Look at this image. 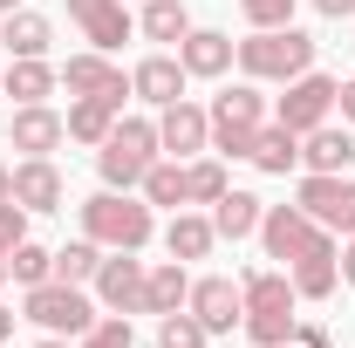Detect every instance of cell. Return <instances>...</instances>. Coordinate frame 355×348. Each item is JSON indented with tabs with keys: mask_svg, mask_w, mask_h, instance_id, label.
Returning a JSON list of instances; mask_svg holds the SVG:
<instances>
[{
	"mask_svg": "<svg viewBox=\"0 0 355 348\" xmlns=\"http://www.w3.org/2000/svg\"><path fill=\"white\" fill-rule=\"evenodd\" d=\"M116 116H123L116 103H103V96H76L62 123H69V137H76V143H89V150H103V137L116 130Z\"/></svg>",
	"mask_w": 355,
	"mask_h": 348,
	"instance_id": "d4e9b609",
	"label": "cell"
},
{
	"mask_svg": "<svg viewBox=\"0 0 355 348\" xmlns=\"http://www.w3.org/2000/svg\"><path fill=\"white\" fill-rule=\"evenodd\" d=\"M0 42H7L14 62H28V55H48L55 28H48V14H35V7H14V14L0 21Z\"/></svg>",
	"mask_w": 355,
	"mask_h": 348,
	"instance_id": "cb8c5ba5",
	"label": "cell"
},
{
	"mask_svg": "<svg viewBox=\"0 0 355 348\" xmlns=\"http://www.w3.org/2000/svg\"><path fill=\"white\" fill-rule=\"evenodd\" d=\"M62 198H69V184L55 171V157H21V164H14V205H28V212H62Z\"/></svg>",
	"mask_w": 355,
	"mask_h": 348,
	"instance_id": "e0dca14e",
	"label": "cell"
},
{
	"mask_svg": "<svg viewBox=\"0 0 355 348\" xmlns=\"http://www.w3.org/2000/svg\"><path fill=\"white\" fill-rule=\"evenodd\" d=\"M0 287H7V246H0Z\"/></svg>",
	"mask_w": 355,
	"mask_h": 348,
	"instance_id": "f6af8a7d",
	"label": "cell"
},
{
	"mask_svg": "<svg viewBox=\"0 0 355 348\" xmlns=\"http://www.w3.org/2000/svg\"><path fill=\"white\" fill-rule=\"evenodd\" d=\"M260 246H266V260L294 266V260H308V253H328L335 232L314 225L301 205H266V212H260Z\"/></svg>",
	"mask_w": 355,
	"mask_h": 348,
	"instance_id": "52a82bcc",
	"label": "cell"
},
{
	"mask_svg": "<svg viewBox=\"0 0 355 348\" xmlns=\"http://www.w3.org/2000/svg\"><path fill=\"white\" fill-rule=\"evenodd\" d=\"M83 212V239H96L103 253H144L150 246V232H157V218H150V205H144V191H96V198H83L76 205Z\"/></svg>",
	"mask_w": 355,
	"mask_h": 348,
	"instance_id": "7a4b0ae2",
	"label": "cell"
},
{
	"mask_svg": "<svg viewBox=\"0 0 355 348\" xmlns=\"http://www.w3.org/2000/svg\"><path fill=\"white\" fill-rule=\"evenodd\" d=\"M137 28H144L150 42H184V35H191V14H184V0H144Z\"/></svg>",
	"mask_w": 355,
	"mask_h": 348,
	"instance_id": "f546056e",
	"label": "cell"
},
{
	"mask_svg": "<svg viewBox=\"0 0 355 348\" xmlns=\"http://www.w3.org/2000/svg\"><path fill=\"white\" fill-rule=\"evenodd\" d=\"M205 116H212V157H246L253 130L266 123V96H260V82H225Z\"/></svg>",
	"mask_w": 355,
	"mask_h": 348,
	"instance_id": "5b68a950",
	"label": "cell"
},
{
	"mask_svg": "<svg viewBox=\"0 0 355 348\" xmlns=\"http://www.w3.org/2000/svg\"><path fill=\"white\" fill-rule=\"evenodd\" d=\"M205 321L191 314V307H178V314H157V348H205Z\"/></svg>",
	"mask_w": 355,
	"mask_h": 348,
	"instance_id": "d6a6232c",
	"label": "cell"
},
{
	"mask_svg": "<svg viewBox=\"0 0 355 348\" xmlns=\"http://www.w3.org/2000/svg\"><path fill=\"white\" fill-rule=\"evenodd\" d=\"M239 14L253 28H294V0H239Z\"/></svg>",
	"mask_w": 355,
	"mask_h": 348,
	"instance_id": "e575fe53",
	"label": "cell"
},
{
	"mask_svg": "<svg viewBox=\"0 0 355 348\" xmlns=\"http://www.w3.org/2000/svg\"><path fill=\"white\" fill-rule=\"evenodd\" d=\"M28 321L42 328V335H89L96 321H103V307L89 301L83 287H69V280H42V287H28Z\"/></svg>",
	"mask_w": 355,
	"mask_h": 348,
	"instance_id": "8992f818",
	"label": "cell"
},
{
	"mask_svg": "<svg viewBox=\"0 0 355 348\" xmlns=\"http://www.w3.org/2000/svg\"><path fill=\"white\" fill-rule=\"evenodd\" d=\"M287 280H294V294H301V301H328V294L342 287V246L294 260V266H287Z\"/></svg>",
	"mask_w": 355,
	"mask_h": 348,
	"instance_id": "603a6c76",
	"label": "cell"
},
{
	"mask_svg": "<svg viewBox=\"0 0 355 348\" xmlns=\"http://www.w3.org/2000/svg\"><path fill=\"white\" fill-rule=\"evenodd\" d=\"M55 76H62V89H69V96H103V103H116V110H123V96H130V76H123V69H116L103 48L69 55Z\"/></svg>",
	"mask_w": 355,
	"mask_h": 348,
	"instance_id": "7c38bea8",
	"label": "cell"
},
{
	"mask_svg": "<svg viewBox=\"0 0 355 348\" xmlns=\"http://www.w3.org/2000/svg\"><path fill=\"white\" fill-rule=\"evenodd\" d=\"M178 62H184V76H198V82H219L225 69L239 62V42L219 35V28H191L184 42H178Z\"/></svg>",
	"mask_w": 355,
	"mask_h": 348,
	"instance_id": "2e32d148",
	"label": "cell"
},
{
	"mask_svg": "<svg viewBox=\"0 0 355 348\" xmlns=\"http://www.w3.org/2000/svg\"><path fill=\"white\" fill-rule=\"evenodd\" d=\"M314 14H328V21H342V14H355V0H314Z\"/></svg>",
	"mask_w": 355,
	"mask_h": 348,
	"instance_id": "ab89813d",
	"label": "cell"
},
{
	"mask_svg": "<svg viewBox=\"0 0 355 348\" xmlns=\"http://www.w3.org/2000/svg\"><path fill=\"white\" fill-rule=\"evenodd\" d=\"M294 205H301L314 225H328L335 239H349V232H355V177H349V171H335V177L301 171V191H294Z\"/></svg>",
	"mask_w": 355,
	"mask_h": 348,
	"instance_id": "9c48e42d",
	"label": "cell"
},
{
	"mask_svg": "<svg viewBox=\"0 0 355 348\" xmlns=\"http://www.w3.org/2000/svg\"><path fill=\"white\" fill-rule=\"evenodd\" d=\"M157 143H164V157L191 164V157H205V150H212V116H205L191 96H178V103L157 110Z\"/></svg>",
	"mask_w": 355,
	"mask_h": 348,
	"instance_id": "30bf717a",
	"label": "cell"
},
{
	"mask_svg": "<svg viewBox=\"0 0 355 348\" xmlns=\"http://www.w3.org/2000/svg\"><path fill=\"white\" fill-rule=\"evenodd\" d=\"M35 348H69V335H42V342H35Z\"/></svg>",
	"mask_w": 355,
	"mask_h": 348,
	"instance_id": "7bdbcfd3",
	"label": "cell"
},
{
	"mask_svg": "<svg viewBox=\"0 0 355 348\" xmlns=\"http://www.w3.org/2000/svg\"><path fill=\"white\" fill-rule=\"evenodd\" d=\"M55 82H62V76L48 69V55H28V62H7V69H0V96H14V110H21V103H48Z\"/></svg>",
	"mask_w": 355,
	"mask_h": 348,
	"instance_id": "44dd1931",
	"label": "cell"
},
{
	"mask_svg": "<svg viewBox=\"0 0 355 348\" xmlns=\"http://www.w3.org/2000/svg\"><path fill=\"white\" fill-rule=\"evenodd\" d=\"M246 164H253V171H266V177H287L294 164H301V137L287 130V123H273V116H266L260 130H253V150H246Z\"/></svg>",
	"mask_w": 355,
	"mask_h": 348,
	"instance_id": "ffe728a7",
	"label": "cell"
},
{
	"mask_svg": "<svg viewBox=\"0 0 355 348\" xmlns=\"http://www.w3.org/2000/svg\"><path fill=\"white\" fill-rule=\"evenodd\" d=\"M239 69H246V82H294V76L314 69V35H301V28H253L239 42Z\"/></svg>",
	"mask_w": 355,
	"mask_h": 348,
	"instance_id": "277c9868",
	"label": "cell"
},
{
	"mask_svg": "<svg viewBox=\"0 0 355 348\" xmlns=\"http://www.w3.org/2000/svg\"><path fill=\"white\" fill-rule=\"evenodd\" d=\"M191 314L205 321V335H232L239 321H246V294H239V280H225V273H205V280H191Z\"/></svg>",
	"mask_w": 355,
	"mask_h": 348,
	"instance_id": "4fadbf2b",
	"label": "cell"
},
{
	"mask_svg": "<svg viewBox=\"0 0 355 348\" xmlns=\"http://www.w3.org/2000/svg\"><path fill=\"white\" fill-rule=\"evenodd\" d=\"M212 246H219V232H212L205 212H178L171 225H164V253H171V260H205Z\"/></svg>",
	"mask_w": 355,
	"mask_h": 348,
	"instance_id": "484cf974",
	"label": "cell"
},
{
	"mask_svg": "<svg viewBox=\"0 0 355 348\" xmlns=\"http://www.w3.org/2000/svg\"><path fill=\"white\" fill-rule=\"evenodd\" d=\"M14 198V164H0V205Z\"/></svg>",
	"mask_w": 355,
	"mask_h": 348,
	"instance_id": "60d3db41",
	"label": "cell"
},
{
	"mask_svg": "<svg viewBox=\"0 0 355 348\" xmlns=\"http://www.w3.org/2000/svg\"><path fill=\"white\" fill-rule=\"evenodd\" d=\"M184 82H191V76H184V62H178V55H144V62L130 69V96H137V103H150V110L178 103Z\"/></svg>",
	"mask_w": 355,
	"mask_h": 348,
	"instance_id": "ac0fdd59",
	"label": "cell"
},
{
	"mask_svg": "<svg viewBox=\"0 0 355 348\" xmlns=\"http://www.w3.org/2000/svg\"><path fill=\"white\" fill-rule=\"evenodd\" d=\"M157 157H164L157 123H150V116H116V130L103 137V150H96V177H103L110 191H137Z\"/></svg>",
	"mask_w": 355,
	"mask_h": 348,
	"instance_id": "3957f363",
	"label": "cell"
},
{
	"mask_svg": "<svg viewBox=\"0 0 355 348\" xmlns=\"http://www.w3.org/2000/svg\"><path fill=\"white\" fill-rule=\"evenodd\" d=\"M69 21H76V28H83V42L103 48V55H116V48L137 35V21H130V7H123V0H69Z\"/></svg>",
	"mask_w": 355,
	"mask_h": 348,
	"instance_id": "5bb4252c",
	"label": "cell"
},
{
	"mask_svg": "<svg viewBox=\"0 0 355 348\" xmlns=\"http://www.w3.org/2000/svg\"><path fill=\"white\" fill-rule=\"evenodd\" d=\"M335 76H321V69H308V76H294V82H280V103H273V123H287L294 137L321 130V123H335Z\"/></svg>",
	"mask_w": 355,
	"mask_h": 348,
	"instance_id": "ba28073f",
	"label": "cell"
},
{
	"mask_svg": "<svg viewBox=\"0 0 355 348\" xmlns=\"http://www.w3.org/2000/svg\"><path fill=\"white\" fill-rule=\"evenodd\" d=\"M349 164H355V137H349V123H321V130L301 137V171L335 177V171H349Z\"/></svg>",
	"mask_w": 355,
	"mask_h": 348,
	"instance_id": "d6986e66",
	"label": "cell"
},
{
	"mask_svg": "<svg viewBox=\"0 0 355 348\" xmlns=\"http://www.w3.org/2000/svg\"><path fill=\"white\" fill-rule=\"evenodd\" d=\"M28 205H14V198H7V205H0V246H7V253H14V246H21V239H28Z\"/></svg>",
	"mask_w": 355,
	"mask_h": 348,
	"instance_id": "d590c367",
	"label": "cell"
},
{
	"mask_svg": "<svg viewBox=\"0 0 355 348\" xmlns=\"http://www.w3.org/2000/svg\"><path fill=\"white\" fill-rule=\"evenodd\" d=\"M137 191H144V205H150V212H157V205L184 212V164H178V157H157V164L144 171V184H137Z\"/></svg>",
	"mask_w": 355,
	"mask_h": 348,
	"instance_id": "f1b7e54d",
	"label": "cell"
},
{
	"mask_svg": "<svg viewBox=\"0 0 355 348\" xmlns=\"http://www.w3.org/2000/svg\"><path fill=\"white\" fill-rule=\"evenodd\" d=\"M14 7H28V0H0V14H14Z\"/></svg>",
	"mask_w": 355,
	"mask_h": 348,
	"instance_id": "ee69618b",
	"label": "cell"
},
{
	"mask_svg": "<svg viewBox=\"0 0 355 348\" xmlns=\"http://www.w3.org/2000/svg\"><path fill=\"white\" fill-rule=\"evenodd\" d=\"M7 335H14V307H0V342H7Z\"/></svg>",
	"mask_w": 355,
	"mask_h": 348,
	"instance_id": "b9f144b4",
	"label": "cell"
},
{
	"mask_svg": "<svg viewBox=\"0 0 355 348\" xmlns=\"http://www.w3.org/2000/svg\"><path fill=\"white\" fill-rule=\"evenodd\" d=\"M191 301V273L184 260H157L144 273V314H178V307Z\"/></svg>",
	"mask_w": 355,
	"mask_h": 348,
	"instance_id": "7402d4cb",
	"label": "cell"
},
{
	"mask_svg": "<svg viewBox=\"0 0 355 348\" xmlns=\"http://www.w3.org/2000/svg\"><path fill=\"white\" fill-rule=\"evenodd\" d=\"M7 280H21V287L55 280V253H48V246H35V239H21V246L7 253Z\"/></svg>",
	"mask_w": 355,
	"mask_h": 348,
	"instance_id": "1f68e13d",
	"label": "cell"
},
{
	"mask_svg": "<svg viewBox=\"0 0 355 348\" xmlns=\"http://www.w3.org/2000/svg\"><path fill=\"white\" fill-rule=\"evenodd\" d=\"M342 287H355V232L342 239Z\"/></svg>",
	"mask_w": 355,
	"mask_h": 348,
	"instance_id": "f35d334b",
	"label": "cell"
},
{
	"mask_svg": "<svg viewBox=\"0 0 355 348\" xmlns=\"http://www.w3.org/2000/svg\"><path fill=\"white\" fill-rule=\"evenodd\" d=\"M76 348H137V328H130V314H103L89 335H76Z\"/></svg>",
	"mask_w": 355,
	"mask_h": 348,
	"instance_id": "836d02e7",
	"label": "cell"
},
{
	"mask_svg": "<svg viewBox=\"0 0 355 348\" xmlns=\"http://www.w3.org/2000/svg\"><path fill=\"white\" fill-rule=\"evenodd\" d=\"M225 191H232L225 157H191V164H184V205H219Z\"/></svg>",
	"mask_w": 355,
	"mask_h": 348,
	"instance_id": "83f0119b",
	"label": "cell"
},
{
	"mask_svg": "<svg viewBox=\"0 0 355 348\" xmlns=\"http://www.w3.org/2000/svg\"><path fill=\"white\" fill-rule=\"evenodd\" d=\"M239 294H246V342L253 348H287V335H294V307H301V294H294V280H287V266H253L246 280H239Z\"/></svg>",
	"mask_w": 355,
	"mask_h": 348,
	"instance_id": "6da1fadb",
	"label": "cell"
},
{
	"mask_svg": "<svg viewBox=\"0 0 355 348\" xmlns=\"http://www.w3.org/2000/svg\"><path fill=\"white\" fill-rule=\"evenodd\" d=\"M144 273L150 266L137 260V253H103V266H96V307L103 314H144Z\"/></svg>",
	"mask_w": 355,
	"mask_h": 348,
	"instance_id": "8fae6325",
	"label": "cell"
},
{
	"mask_svg": "<svg viewBox=\"0 0 355 348\" xmlns=\"http://www.w3.org/2000/svg\"><path fill=\"white\" fill-rule=\"evenodd\" d=\"M335 110H342V123H355V76L335 89Z\"/></svg>",
	"mask_w": 355,
	"mask_h": 348,
	"instance_id": "74e56055",
	"label": "cell"
},
{
	"mask_svg": "<svg viewBox=\"0 0 355 348\" xmlns=\"http://www.w3.org/2000/svg\"><path fill=\"white\" fill-rule=\"evenodd\" d=\"M260 198H253V191H225L219 205H212V232H219V239H253V232H260Z\"/></svg>",
	"mask_w": 355,
	"mask_h": 348,
	"instance_id": "4316f807",
	"label": "cell"
},
{
	"mask_svg": "<svg viewBox=\"0 0 355 348\" xmlns=\"http://www.w3.org/2000/svg\"><path fill=\"white\" fill-rule=\"evenodd\" d=\"M96 266H103V246H96V239H69V246L55 253V280L89 287V280H96Z\"/></svg>",
	"mask_w": 355,
	"mask_h": 348,
	"instance_id": "4dcf8cb0",
	"label": "cell"
},
{
	"mask_svg": "<svg viewBox=\"0 0 355 348\" xmlns=\"http://www.w3.org/2000/svg\"><path fill=\"white\" fill-rule=\"evenodd\" d=\"M7 143H14L21 157H55V150L69 143V123H62L48 103H21L14 123H7Z\"/></svg>",
	"mask_w": 355,
	"mask_h": 348,
	"instance_id": "9a60e30c",
	"label": "cell"
},
{
	"mask_svg": "<svg viewBox=\"0 0 355 348\" xmlns=\"http://www.w3.org/2000/svg\"><path fill=\"white\" fill-rule=\"evenodd\" d=\"M287 348H335V335H328L321 321H294V335H287Z\"/></svg>",
	"mask_w": 355,
	"mask_h": 348,
	"instance_id": "8d00e7d4",
	"label": "cell"
}]
</instances>
